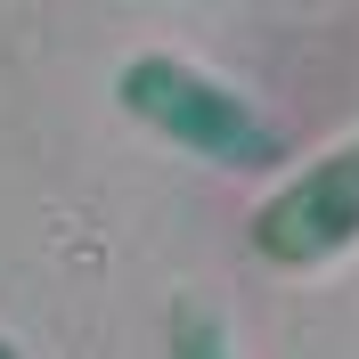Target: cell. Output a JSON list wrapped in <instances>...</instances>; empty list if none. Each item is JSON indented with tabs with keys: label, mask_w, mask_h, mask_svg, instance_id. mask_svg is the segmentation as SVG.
Wrapping results in <instances>:
<instances>
[{
	"label": "cell",
	"mask_w": 359,
	"mask_h": 359,
	"mask_svg": "<svg viewBox=\"0 0 359 359\" xmlns=\"http://www.w3.org/2000/svg\"><path fill=\"white\" fill-rule=\"evenodd\" d=\"M123 98H131L163 139L196 147V156H212V163H262L269 147H278L269 123L245 107V98H229L221 82H204V74L172 66V57H139V66H123Z\"/></svg>",
	"instance_id": "cell-1"
},
{
	"label": "cell",
	"mask_w": 359,
	"mask_h": 359,
	"mask_svg": "<svg viewBox=\"0 0 359 359\" xmlns=\"http://www.w3.org/2000/svg\"><path fill=\"white\" fill-rule=\"evenodd\" d=\"M0 359H17V351H8V343H0Z\"/></svg>",
	"instance_id": "cell-4"
},
{
	"label": "cell",
	"mask_w": 359,
	"mask_h": 359,
	"mask_svg": "<svg viewBox=\"0 0 359 359\" xmlns=\"http://www.w3.org/2000/svg\"><path fill=\"white\" fill-rule=\"evenodd\" d=\"M172 359H229V335L204 302H180L172 311Z\"/></svg>",
	"instance_id": "cell-3"
},
{
	"label": "cell",
	"mask_w": 359,
	"mask_h": 359,
	"mask_svg": "<svg viewBox=\"0 0 359 359\" xmlns=\"http://www.w3.org/2000/svg\"><path fill=\"white\" fill-rule=\"evenodd\" d=\"M351 237H359V139L343 156L311 163L294 188H278L269 212H262V229H253V245L278 269H311V262H327V253H343Z\"/></svg>",
	"instance_id": "cell-2"
}]
</instances>
